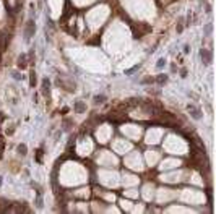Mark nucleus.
Masks as SVG:
<instances>
[{"label":"nucleus","mask_w":216,"mask_h":214,"mask_svg":"<svg viewBox=\"0 0 216 214\" xmlns=\"http://www.w3.org/2000/svg\"><path fill=\"white\" fill-rule=\"evenodd\" d=\"M146 159H148V162H150V164L153 165L154 162L158 161V154H156V152H154V151H153V154H151V151H150V152H148V154H146Z\"/></svg>","instance_id":"nucleus-3"},{"label":"nucleus","mask_w":216,"mask_h":214,"mask_svg":"<svg viewBox=\"0 0 216 214\" xmlns=\"http://www.w3.org/2000/svg\"><path fill=\"white\" fill-rule=\"evenodd\" d=\"M120 204H122V208H124V209H127V211H132V209H133V208H132V203H130V201L122 200V201H120Z\"/></svg>","instance_id":"nucleus-4"},{"label":"nucleus","mask_w":216,"mask_h":214,"mask_svg":"<svg viewBox=\"0 0 216 214\" xmlns=\"http://www.w3.org/2000/svg\"><path fill=\"white\" fill-rule=\"evenodd\" d=\"M127 195H128V196H137L138 193H135V190H128V191H127Z\"/></svg>","instance_id":"nucleus-5"},{"label":"nucleus","mask_w":216,"mask_h":214,"mask_svg":"<svg viewBox=\"0 0 216 214\" xmlns=\"http://www.w3.org/2000/svg\"><path fill=\"white\" fill-rule=\"evenodd\" d=\"M177 165H180L179 161H166V162H163L161 169H172V167H177Z\"/></svg>","instance_id":"nucleus-1"},{"label":"nucleus","mask_w":216,"mask_h":214,"mask_svg":"<svg viewBox=\"0 0 216 214\" xmlns=\"http://www.w3.org/2000/svg\"><path fill=\"white\" fill-rule=\"evenodd\" d=\"M179 175L180 174H167V175H163V180H166V182H179Z\"/></svg>","instance_id":"nucleus-2"}]
</instances>
